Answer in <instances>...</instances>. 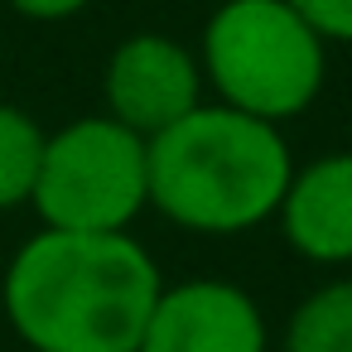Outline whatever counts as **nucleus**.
<instances>
[{"label":"nucleus","instance_id":"obj_1","mask_svg":"<svg viewBox=\"0 0 352 352\" xmlns=\"http://www.w3.org/2000/svg\"><path fill=\"white\" fill-rule=\"evenodd\" d=\"M160 270L126 232L30 236L6 270L10 328L34 352H140Z\"/></svg>","mask_w":352,"mask_h":352},{"label":"nucleus","instance_id":"obj_2","mask_svg":"<svg viewBox=\"0 0 352 352\" xmlns=\"http://www.w3.org/2000/svg\"><path fill=\"white\" fill-rule=\"evenodd\" d=\"M294 174L280 126L232 107H193L145 140L150 203L184 232L232 236L275 217Z\"/></svg>","mask_w":352,"mask_h":352},{"label":"nucleus","instance_id":"obj_3","mask_svg":"<svg viewBox=\"0 0 352 352\" xmlns=\"http://www.w3.org/2000/svg\"><path fill=\"white\" fill-rule=\"evenodd\" d=\"M323 68V39L285 0H222L203 30V73L222 107L270 126L314 107Z\"/></svg>","mask_w":352,"mask_h":352},{"label":"nucleus","instance_id":"obj_4","mask_svg":"<svg viewBox=\"0 0 352 352\" xmlns=\"http://www.w3.org/2000/svg\"><path fill=\"white\" fill-rule=\"evenodd\" d=\"M30 203L54 232H126L150 203L145 140L111 116H82L44 135Z\"/></svg>","mask_w":352,"mask_h":352},{"label":"nucleus","instance_id":"obj_5","mask_svg":"<svg viewBox=\"0 0 352 352\" xmlns=\"http://www.w3.org/2000/svg\"><path fill=\"white\" fill-rule=\"evenodd\" d=\"M102 92L107 116L150 140L164 126L184 121L193 107H203V68L184 44L164 34H131L126 44H116Z\"/></svg>","mask_w":352,"mask_h":352},{"label":"nucleus","instance_id":"obj_6","mask_svg":"<svg viewBox=\"0 0 352 352\" xmlns=\"http://www.w3.org/2000/svg\"><path fill=\"white\" fill-rule=\"evenodd\" d=\"M140 352H265V318L232 280L160 285Z\"/></svg>","mask_w":352,"mask_h":352},{"label":"nucleus","instance_id":"obj_7","mask_svg":"<svg viewBox=\"0 0 352 352\" xmlns=\"http://www.w3.org/2000/svg\"><path fill=\"white\" fill-rule=\"evenodd\" d=\"M285 241L314 265L352 261V155H323L289 174L275 208Z\"/></svg>","mask_w":352,"mask_h":352},{"label":"nucleus","instance_id":"obj_8","mask_svg":"<svg viewBox=\"0 0 352 352\" xmlns=\"http://www.w3.org/2000/svg\"><path fill=\"white\" fill-rule=\"evenodd\" d=\"M285 352H352V280L318 285L294 304Z\"/></svg>","mask_w":352,"mask_h":352},{"label":"nucleus","instance_id":"obj_9","mask_svg":"<svg viewBox=\"0 0 352 352\" xmlns=\"http://www.w3.org/2000/svg\"><path fill=\"white\" fill-rule=\"evenodd\" d=\"M44 155V131L20 107H0V212L30 203Z\"/></svg>","mask_w":352,"mask_h":352},{"label":"nucleus","instance_id":"obj_10","mask_svg":"<svg viewBox=\"0 0 352 352\" xmlns=\"http://www.w3.org/2000/svg\"><path fill=\"white\" fill-rule=\"evenodd\" d=\"M285 6L328 44V39H338V44H352V0H285Z\"/></svg>","mask_w":352,"mask_h":352},{"label":"nucleus","instance_id":"obj_11","mask_svg":"<svg viewBox=\"0 0 352 352\" xmlns=\"http://www.w3.org/2000/svg\"><path fill=\"white\" fill-rule=\"evenodd\" d=\"M10 6H15L25 20H68V15L87 10L92 0H10Z\"/></svg>","mask_w":352,"mask_h":352}]
</instances>
